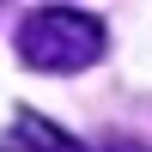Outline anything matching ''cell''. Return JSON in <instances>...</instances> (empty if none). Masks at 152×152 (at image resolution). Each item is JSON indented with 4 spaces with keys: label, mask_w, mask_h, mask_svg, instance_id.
Segmentation results:
<instances>
[{
    "label": "cell",
    "mask_w": 152,
    "mask_h": 152,
    "mask_svg": "<svg viewBox=\"0 0 152 152\" xmlns=\"http://www.w3.org/2000/svg\"><path fill=\"white\" fill-rule=\"evenodd\" d=\"M104 55V24L73 6H43L18 24V61L37 73H79Z\"/></svg>",
    "instance_id": "1"
},
{
    "label": "cell",
    "mask_w": 152,
    "mask_h": 152,
    "mask_svg": "<svg viewBox=\"0 0 152 152\" xmlns=\"http://www.w3.org/2000/svg\"><path fill=\"white\" fill-rule=\"evenodd\" d=\"M104 152H146L140 140H116V146H104Z\"/></svg>",
    "instance_id": "2"
},
{
    "label": "cell",
    "mask_w": 152,
    "mask_h": 152,
    "mask_svg": "<svg viewBox=\"0 0 152 152\" xmlns=\"http://www.w3.org/2000/svg\"><path fill=\"white\" fill-rule=\"evenodd\" d=\"M18 146H24V140H18ZM18 146H0V152H18Z\"/></svg>",
    "instance_id": "3"
}]
</instances>
